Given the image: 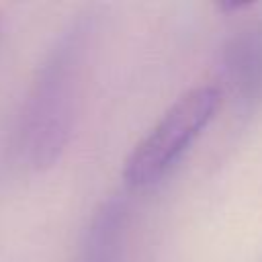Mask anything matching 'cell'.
Wrapping results in <instances>:
<instances>
[{"label": "cell", "instance_id": "6da1fadb", "mask_svg": "<svg viewBox=\"0 0 262 262\" xmlns=\"http://www.w3.org/2000/svg\"><path fill=\"white\" fill-rule=\"evenodd\" d=\"M221 100V88L211 84L180 94L129 151L123 164V180L131 188H145L162 180L211 123Z\"/></svg>", "mask_w": 262, "mask_h": 262}, {"label": "cell", "instance_id": "7a4b0ae2", "mask_svg": "<svg viewBox=\"0 0 262 262\" xmlns=\"http://www.w3.org/2000/svg\"><path fill=\"white\" fill-rule=\"evenodd\" d=\"M78 35H70L57 49L41 82L35 113V158L37 164L51 162L68 135L74 102V80L78 70Z\"/></svg>", "mask_w": 262, "mask_h": 262}, {"label": "cell", "instance_id": "3957f363", "mask_svg": "<svg viewBox=\"0 0 262 262\" xmlns=\"http://www.w3.org/2000/svg\"><path fill=\"white\" fill-rule=\"evenodd\" d=\"M223 78L237 108L254 111L262 100V18L248 16L231 27L221 51Z\"/></svg>", "mask_w": 262, "mask_h": 262}, {"label": "cell", "instance_id": "277c9868", "mask_svg": "<svg viewBox=\"0 0 262 262\" xmlns=\"http://www.w3.org/2000/svg\"><path fill=\"white\" fill-rule=\"evenodd\" d=\"M0 33H2V18H0Z\"/></svg>", "mask_w": 262, "mask_h": 262}]
</instances>
